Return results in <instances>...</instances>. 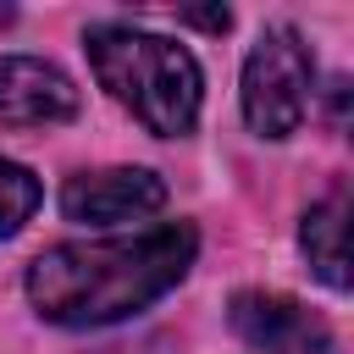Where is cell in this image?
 Wrapping results in <instances>:
<instances>
[{"label":"cell","mask_w":354,"mask_h":354,"mask_svg":"<svg viewBox=\"0 0 354 354\" xmlns=\"http://www.w3.org/2000/svg\"><path fill=\"white\" fill-rule=\"evenodd\" d=\"M199 254L194 221H155L116 238H77L50 243L28 266V304L50 326H116L155 299H166Z\"/></svg>","instance_id":"cell-1"},{"label":"cell","mask_w":354,"mask_h":354,"mask_svg":"<svg viewBox=\"0 0 354 354\" xmlns=\"http://www.w3.org/2000/svg\"><path fill=\"white\" fill-rule=\"evenodd\" d=\"M238 105L254 138H293L315 105V55L304 44L299 28L271 22L249 55H243V77H238Z\"/></svg>","instance_id":"cell-3"},{"label":"cell","mask_w":354,"mask_h":354,"mask_svg":"<svg viewBox=\"0 0 354 354\" xmlns=\"http://www.w3.org/2000/svg\"><path fill=\"white\" fill-rule=\"evenodd\" d=\"M0 22H17V11H11V6H0Z\"/></svg>","instance_id":"cell-10"},{"label":"cell","mask_w":354,"mask_h":354,"mask_svg":"<svg viewBox=\"0 0 354 354\" xmlns=\"http://www.w3.org/2000/svg\"><path fill=\"white\" fill-rule=\"evenodd\" d=\"M227 326L254 354H332V326L277 288H238L227 299Z\"/></svg>","instance_id":"cell-5"},{"label":"cell","mask_w":354,"mask_h":354,"mask_svg":"<svg viewBox=\"0 0 354 354\" xmlns=\"http://www.w3.org/2000/svg\"><path fill=\"white\" fill-rule=\"evenodd\" d=\"M299 249L310 260V271L343 293L348 288V188H332L326 199H315L299 221Z\"/></svg>","instance_id":"cell-7"},{"label":"cell","mask_w":354,"mask_h":354,"mask_svg":"<svg viewBox=\"0 0 354 354\" xmlns=\"http://www.w3.org/2000/svg\"><path fill=\"white\" fill-rule=\"evenodd\" d=\"M166 210V177L149 166H94L66 177L61 188V216L77 227H122V221H149Z\"/></svg>","instance_id":"cell-4"},{"label":"cell","mask_w":354,"mask_h":354,"mask_svg":"<svg viewBox=\"0 0 354 354\" xmlns=\"http://www.w3.org/2000/svg\"><path fill=\"white\" fill-rule=\"evenodd\" d=\"M77 116V83L44 55H0V127H61Z\"/></svg>","instance_id":"cell-6"},{"label":"cell","mask_w":354,"mask_h":354,"mask_svg":"<svg viewBox=\"0 0 354 354\" xmlns=\"http://www.w3.org/2000/svg\"><path fill=\"white\" fill-rule=\"evenodd\" d=\"M183 22H194V28H205V33H227V28H232V11H227V6H216V11H194V6H188Z\"/></svg>","instance_id":"cell-9"},{"label":"cell","mask_w":354,"mask_h":354,"mask_svg":"<svg viewBox=\"0 0 354 354\" xmlns=\"http://www.w3.org/2000/svg\"><path fill=\"white\" fill-rule=\"evenodd\" d=\"M39 199H44L39 177H33V171H28L22 160L0 155V243H6V238H17V232H22L28 221H33Z\"/></svg>","instance_id":"cell-8"},{"label":"cell","mask_w":354,"mask_h":354,"mask_svg":"<svg viewBox=\"0 0 354 354\" xmlns=\"http://www.w3.org/2000/svg\"><path fill=\"white\" fill-rule=\"evenodd\" d=\"M83 50L94 83L155 138H188L205 105V72L188 44L138 22H88Z\"/></svg>","instance_id":"cell-2"}]
</instances>
